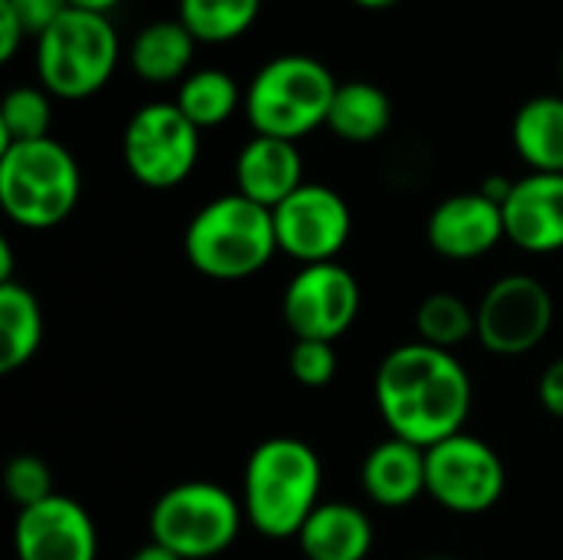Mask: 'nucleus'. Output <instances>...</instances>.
I'll return each instance as SVG.
<instances>
[{"instance_id":"obj_12","label":"nucleus","mask_w":563,"mask_h":560,"mask_svg":"<svg viewBox=\"0 0 563 560\" xmlns=\"http://www.w3.org/2000/svg\"><path fill=\"white\" fill-rule=\"evenodd\" d=\"M280 310L297 340L336 343L360 317V284L336 261L307 264L290 277Z\"/></svg>"},{"instance_id":"obj_31","label":"nucleus","mask_w":563,"mask_h":560,"mask_svg":"<svg viewBox=\"0 0 563 560\" xmlns=\"http://www.w3.org/2000/svg\"><path fill=\"white\" fill-rule=\"evenodd\" d=\"M26 36H30V33H26V26L20 23V17L0 0V59L10 63Z\"/></svg>"},{"instance_id":"obj_33","label":"nucleus","mask_w":563,"mask_h":560,"mask_svg":"<svg viewBox=\"0 0 563 560\" xmlns=\"http://www.w3.org/2000/svg\"><path fill=\"white\" fill-rule=\"evenodd\" d=\"M122 0H69V7L73 10H89V13H109L112 7H119Z\"/></svg>"},{"instance_id":"obj_4","label":"nucleus","mask_w":563,"mask_h":560,"mask_svg":"<svg viewBox=\"0 0 563 560\" xmlns=\"http://www.w3.org/2000/svg\"><path fill=\"white\" fill-rule=\"evenodd\" d=\"M79 195V162L63 142L36 139L0 149V208L13 224L26 231L56 228L76 211Z\"/></svg>"},{"instance_id":"obj_32","label":"nucleus","mask_w":563,"mask_h":560,"mask_svg":"<svg viewBox=\"0 0 563 560\" xmlns=\"http://www.w3.org/2000/svg\"><path fill=\"white\" fill-rule=\"evenodd\" d=\"M129 560H181L178 554H172L168 548H162V545H155V541H148V545H142L135 554Z\"/></svg>"},{"instance_id":"obj_11","label":"nucleus","mask_w":563,"mask_h":560,"mask_svg":"<svg viewBox=\"0 0 563 560\" xmlns=\"http://www.w3.org/2000/svg\"><path fill=\"white\" fill-rule=\"evenodd\" d=\"M274 231L280 254L307 264L336 261L353 234V215L346 198L317 182H303L287 201L274 208Z\"/></svg>"},{"instance_id":"obj_24","label":"nucleus","mask_w":563,"mask_h":560,"mask_svg":"<svg viewBox=\"0 0 563 560\" xmlns=\"http://www.w3.org/2000/svg\"><path fill=\"white\" fill-rule=\"evenodd\" d=\"M261 13V0H178V20L198 43H231Z\"/></svg>"},{"instance_id":"obj_35","label":"nucleus","mask_w":563,"mask_h":560,"mask_svg":"<svg viewBox=\"0 0 563 560\" xmlns=\"http://www.w3.org/2000/svg\"><path fill=\"white\" fill-rule=\"evenodd\" d=\"M353 3L363 10H386V7H396L399 0H353Z\"/></svg>"},{"instance_id":"obj_25","label":"nucleus","mask_w":563,"mask_h":560,"mask_svg":"<svg viewBox=\"0 0 563 560\" xmlns=\"http://www.w3.org/2000/svg\"><path fill=\"white\" fill-rule=\"evenodd\" d=\"M416 330H419V340L422 343L452 353L468 337H475L478 317H475V310L459 294L435 290V294H429L419 304V310H416Z\"/></svg>"},{"instance_id":"obj_34","label":"nucleus","mask_w":563,"mask_h":560,"mask_svg":"<svg viewBox=\"0 0 563 560\" xmlns=\"http://www.w3.org/2000/svg\"><path fill=\"white\" fill-rule=\"evenodd\" d=\"M13 281V251H10V241L0 238V284Z\"/></svg>"},{"instance_id":"obj_10","label":"nucleus","mask_w":563,"mask_h":560,"mask_svg":"<svg viewBox=\"0 0 563 560\" xmlns=\"http://www.w3.org/2000/svg\"><path fill=\"white\" fill-rule=\"evenodd\" d=\"M475 337L495 356H525L544 343L554 323V297L531 274H508L495 281L478 310Z\"/></svg>"},{"instance_id":"obj_5","label":"nucleus","mask_w":563,"mask_h":560,"mask_svg":"<svg viewBox=\"0 0 563 560\" xmlns=\"http://www.w3.org/2000/svg\"><path fill=\"white\" fill-rule=\"evenodd\" d=\"M336 89L340 83L320 59L303 53L274 56L244 89V116L254 135L297 142L327 125Z\"/></svg>"},{"instance_id":"obj_1","label":"nucleus","mask_w":563,"mask_h":560,"mask_svg":"<svg viewBox=\"0 0 563 560\" xmlns=\"http://www.w3.org/2000/svg\"><path fill=\"white\" fill-rule=\"evenodd\" d=\"M373 396L389 436L432 449L462 432L475 393L455 353L419 340L383 356Z\"/></svg>"},{"instance_id":"obj_2","label":"nucleus","mask_w":563,"mask_h":560,"mask_svg":"<svg viewBox=\"0 0 563 560\" xmlns=\"http://www.w3.org/2000/svg\"><path fill=\"white\" fill-rule=\"evenodd\" d=\"M323 462L313 446L290 436L264 439L244 465L241 508L247 525L271 538L290 541L320 505Z\"/></svg>"},{"instance_id":"obj_26","label":"nucleus","mask_w":563,"mask_h":560,"mask_svg":"<svg viewBox=\"0 0 563 560\" xmlns=\"http://www.w3.org/2000/svg\"><path fill=\"white\" fill-rule=\"evenodd\" d=\"M53 102L43 86H16L3 96L0 106V149L16 142L49 139Z\"/></svg>"},{"instance_id":"obj_22","label":"nucleus","mask_w":563,"mask_h":560,"mask_svg":"<svg viewBox=\"0 0 563 560\" xmlns=\"http://www.w3.org/2000/svg\"><path fill=\"white\" fill-rule=\"evenodd\" d=\"M43 343V310L30 287L0 284V373L26 366Z\"/></svg>"},{"instance_id":"obj_6","label":"nucleus","mask_w":563,"mask_h":560,"mask_svg":"<svg viewBox=\"0 0 563 560\" xmlns=\"http://www.w3.org/2000/svg\"><path fill=\"white\" fill-rule=\"evenodd\" d=\"M119 33L102 13L66 10L46 33L36 36L40 86L66 102L96 96L115 73Z\"/></svg>"},{"instance_id":"obj_3","label":"nucleus","mask_w":563,"mask_h":560,"mask_svg":"<svg viewBox=\"0 0 563 560\" xmlns=\"http://www.w3.org/2000/svg\"><path fill=\"white\" fill-rule=\"evenodd\" d=\"M277 251L274 211L241 191L208 201L185 228V257L201 277L211 281L254 277L274 261Z\"/></svg>"},{"instance_id":"obj_17","label":"nucleus","mask_w":563,"mask_h":560,"mask_svg":"<svg viewBox=\"0 0 563 560\" xmlns=\"http://www.w3.org/2000/svg\"><path fill=\"white\" fill-rule=\"evenodd\" d=\"M360 482L373 505L409 508L419 495H426V449L389 436L363 459Z\"/></svg>"},{"instance_id":"obj_30","label":"nucleus","mask_w":563,"mask_h":560,"mask_svg":"<svg viewBox=\"0 0 563 560\" xmlns=\"http://www.w3.org/2000/svg\"><path fill=\"white\" fill-rule=\"evenodd\" d=\"M538 399H541V406H544L551 416L563 419V356L561 360H554V363L541 373V380H538Z\"/></svg>"},{"instance_id":"obj_18","label":"nucleus","mask_w":563,"mask_h":560,"mask_svg":"<svg viewBox=\"0 0 563 560\" xmlns=\"http://www.w3.org/2000/svg\"><path fill=\"white\" fill-rule=\"evenodd\" d=\"M373 521L360 505L320 502L297 535L307 560H366L373 551Z\"/></svg>"},{"instance_id":"obj_8","label":"nucleus","mask_w":563,"mask_h":560,"mask_svg":"<svg viewBox=\"0 0 563 560\" xmlns=\"http://www.w3.org/2000/svg\"><path fill=\"white\" fill-rule=\"evenodd\" d=\"M201 152V129L175 102H148L125 122L122 162L129 175L155 191L181 185Z\"/></svg>"},{"instance_id":"obj_14","label":"nucleus","mask_w":563,"mask_h":560,"mask_svg":"<svg viewBox=\"0 0 563 560\" xmlns=\"http://www.w3.org/2000/svg\"><path fill=\"white\" fill-rule=\"evenodd\" d=\"M426 234L432 251L449 261H475L508 241L501 205L485 191H462L439 201L429 215Z\"/></svg>"},{"instance_id":"obj_20","label":"nucleus","mask_w":563,"mask_h":560,"mask_svg":"<svg viewBox=\"0 0 563 560\" xmlns=\"http://www.w3.org/2000/svg\"><path fill=\"white\" fill-rule=\"evenodd\" d=\"M195 36L181 20H158L139 30L132 40V69L145 83H175L185 79L195 59Z\"/></svg>"},{"instance_id":"obj_19","label":"nucleus","mask_w":563,"mask_h":560,"mask_svg":"<svg viewBox=\"0 0 563 560\" xmlns=\"http://www.w3.org/2000/svg\"><path fill=\"white\" fill-rule=\"evenodd\" d=\"M511 145L531 172L563 175V96L528 99L511 122Z\"/></svg>"},{"instance_id":"obj_36","label":"nucleus","mask_w":563,"mask_h":560,"mask_svg":"<svg viewBox=\"0 0 563 560\" xmlns=\"http://www.w3.org/2000/svg\"><path fill=\"white\" fill-rule=\"evenodd\" d=\"M419 560H462V558H452V554H429V558H419Z\"/></svg>"},{"instance_id":"obj_28","label":"nucleus","mask_w":563,"mask_h":560,"mask_svg":"<svg viewBox=\"0 0 563 560\" xmlns=\"http://www.w3.org/2000/svg\"><path fill=\"white\" fill-rule=\"evenodd\" d=\"M287 366H290V376L300 386L323 389L327 383H333L336 366H340V356H336V347L333 343H323V340H294L290 356H287Z\"/></svg>"},{"instance_id":"obj_13","label":"nucleus","mask_w":563,"mask_h":560,"mask_svg":"<svg viewBox=\"0 0 563 560\" xmlns=\"http://www.w3.org/2000/svg\"><path fill=\"white\" fill-rule=\"evenodd\" d=\"M16 560H96L99 538L89 512L66 495L20 508L13 521Z\"/></svg>"},{"instance_id":"obj_9","label":"nucleus","mask_w":563,"mask_h":560,"mask_svg":"<svg viewBox=\"0 0 563 560\" xmlns=\"http://www.w3.org/2000/svg\"><path fill=\"white\" fill-rule=\"evenodd\" d=\"M508 488V472L501 455L459 432L432 449H426V495L452 515H485Z\"/></svg>"},{"instance_id":"obj_15","label":"nucleus","mask_w":563,"mask_h":560,"mask_svg":"<svg viewBox=\"0 0 563 560\" xmlns=\"http://www.w3.org/2000/svg\"><path fill=\"white\" fill-rule=\"evenodd\" d=\"M505 238L528 254L563 251V175L531 172L511 182L501 205Z\"/></svg>"},{"instance_id":"obj_21","label":"nucleus","mask_w":563,"mask_h":560,"mask_svg":"<svg viewBox=\"0 0 563 560\" xmlns=\"http://www.w3.org/2000/svg\"><path fill=\"white\" fill-rule=\"evenodd\" d=\"M393 125V102L389 96L363 79L353 83H340L330 116H327V129L353 145H366L376 142L379 135H386V129Z\"/></svg>"},{"instance_id":"obj_7","label":"nucleus","mask_w":563,"mask_h":560,"mask_svg":"<svg viewBox=\"0 0 563 560\" xmlns=\"http://www.w3.org/2000/svg\"><path fill=\"white\" fill-rule=\"evenodd\" d=\"M244 521L241 502L224 485L191 479L155 498L148 535L181 560H211L238 541Z\"/></svg>"},{"instance_id":"obj_23","label":"nucleus","mask_w":563,"mask_h":560,"mask_svg":"<svg viewBox=\"0 0 563 560\" xmlns=\"http://www.w3.org/2000/svg\"><path fill=\"white\" fill-rule=\"evenodd\" d=\"M175 106L198 129H218L238 112V106H244V92L231 73L208 66V69H195L181 79Z\"/></svg>"},{"instance_id":"obj_27","label":"nucleus","mask_w":563,"mask_h":560,"mask_svg":"<svg viewBox=\"0 0 563 560\" xmlns=\"http://www.w3.org/2000/svg\"><path fill=\"white\" fill-rule=\"evenodd\" d=\"M3 485H7L10 502L20 505V508L40 505V502H46V498L56 495V488H53V469L40 455H30V452L13 455L7 462Z\"/></svg>"},{"instance_id":"obj_16","label":"nucleus","mask_w":563,"mask_h":560,"mask_svg":"<svg viewBox=\"0 0 563 560\" xmlns=\"http://www.w3.org/2000/svg\"><path fill=\"white\" fill-rule=\"evenodd\" d=\"M234 182L238 191L264 208H277L303 185V158L297 142L254 135L234 158Z\"/></svg>"},{"instance_id":"obj_37","label":"nucleus","mask_w":563,"mask_h":560,"mask_svg":"<svg viewBox=\"0 0 563 560\" xmlns=\"http://www.w3.org/2000/svg\"><path fill=\"white\" fill-rule=\"evenodd\" d=\"M561 83H563V59H561Z\"/></svg>"},{"instance_id":"obj_29","label":"nucleus","mask_w":563,"mask_h":560,"mask_svg":"<svg viewBox=\"0 0 563 560\" xmlns=\"http://www.w3.org/2000/svg\"><path fill=\"white\" fill-rule=\"evenodd\" d=\"M3 3L20 17L30 36L46 33L69 10V0H3Z\"/></svg>"}]
</instances>
